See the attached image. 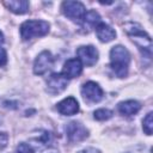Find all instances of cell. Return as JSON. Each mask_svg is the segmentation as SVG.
I'll list each match as a JSON object with an SVG mask.
<instances>
[{"instance_id": "8fae6325", "label": "cell", "mask_w": 153, "mask_h": 153, "mask_svg": "<svg viewBox=\"0 0 153 153\" xmlns=\"http://www.w3.org/2000/svg\"><path fill=\"white\" fill-rule=\"evenodd\" d=\"M82 71V65L79 61V59H69L68 61H66L65 66H63V71L62 74L69 79V78H76L80 75Z\"/></svg>"}, {"instance_id": "3957f363", "label": "cell", "mask_w": 153, "mask_h": 153, "mask_svg": "<svg viewBox=\"0 0 153 153\" xmlns=\"http://www.w3.org/2000/svg\"><path fill=\"white\" fill-rule=\"evenodd\" d=\"M49 31V24L44 20H26L20 26V36L23 41H29L32 37L44 36Z\"/></svg>"}, {"instance_id": "9c48e42d", "label": "cell", "mask_w": 153, "mask_h": 153, "mask_svg": "<svg viewBox=\"0 0 153 153\" xmlns=\"http://www.w3.org/2000/svg\"><path fill=\"white\" fill-rule=\"evenodd\" d=\"M76 55L79 61L86 66H93L98 60V50L93 45H82L78 48Z\"/></svg>"}, {"instance_id": "603a6c76", "label": "cell", "mask_w": 153, "mask_h": 153, "mask_svg": "<svg viewBox=\"0 0 153 153\" xmlns=\"http://www.w3.org/2000/svg\"><path fill=\"white\" fill-rule=\"evenodd\" d=\"M2 43H4V36H2V33H1V31H0V47H1Z\"/></svg>"}, {"instance_id": "d6986e66", "label": "cell", "mask_w": 153, "mask_h": 153, "mask_svg": "<svg viewBox=\"0 0 153 153\" xmlns=\"http://www.w3.org/2000/svg\"><path fill=\"white\" fill-rule=\"evenodd\" d=\"M17 153H33V149L30 145H27L25 142H22L17 147Z\"/></svg>"}, {"instance_id": "52a82bcc", "label": "cell", "mask_w": 153, "mask_h": 153, "mask_svg": "<svg viewBox=\"0 0 153 153\" xmlns=\"http://www.w3.org/2000/svg\"><path fill=\"white\" fill-rule=\"evenodd\" d=\"M66 134L71 142H80L87 137V129L79 122H71L66 126Z\"/></svg>"}, {"instance_id": "8992f818", "label": "cell", "mask_w": 153, "mask_h": 153, "mask_svg": "<svg viewBox=\"0 0 153 153\" xmlns=\"http://www.w3.org/2000/svg\"><path fill=\"white\" fill-rule=\"evenodd\" d=\"M68 85V79L60 73H54L47 80V90L51 94L61 93Z\"/></svg>"}, {"instance_id": "5b68a950", "label": "cell", "mask_w": 153, "mask_h": 153, "mask_svg": "<svg viewBox=\"0 0 153 153\" xmlns=\"http://www.w3.org/2000/svg\"><path fill=\"white\" fill-rule=\"evenodd\" d=\"M53 65H54L53 55L50 54V51L44 50L36 57L35 63H33V72H35V74L42 75V74L47 73L53 67Z\"/></svg>"}, {"instance_id": "ba28073f", "label": "cell", "mask_w": 153, "mask_h": 153, "mask_svg": "<svg viewBox=\"0 0 153 153\" xmlns=\"http://www.w3.org/2000/svg\"><path fill=\"white\" fill-rule=\"evenodd\" d=\"M81 94L85 99L92 103H97L103 98V90L97 82L87 81L81 87Z\"/></svg>"}, {"instance_id": "ac0fdd59", "label": "cell", "mask_w": 153, "mask_h": 153, "mask_svg": "<svg viewBox=\"0 0 153 153\" xmlns=\"http://www.w3.org/2000/svg\"><path fill=\"white\" fill-rule=\"evenodd\" d=\"M142 127H143V130L147 135H151L152 134V129H153V121H152V112H148L146 115V117L143 118L142 121Z\"/></svg>"}, {"instance_id": "277c9868", "label": "cell", "mask_w": 153, "mask_h": 153, "mask_svg": "<svg viewBox=\"0 0 153 153\" xmlns=\"http://www.w3.org/2000/svg\"><path fill=\"white\" fill-rule=\"evenodd\" d=\"M62 12L67 18L72 19L73 22L81 23L85 17L86 10L85 6L79 1H65L62 2Z\"/></svg>"}, {"instance_id": "ffe728a7", "label": "cell", "mask_w": 153, "mask_h": 153, "mask_svg": "<svg viewBox=\"0 0 153 153\" xmlns=\"http://www.w3.org/2000/svg\"><path fill=\"white\" fill-rule=\"evenodd\" d=\"M7 62V55H6V51L2 47H0V67L5 66Z\"/></svg>"}, {"instance_id": "e0dca14e", "label": "cell", "mask_w": 153, "mask_h": 153, "mask_svg": "<svg viewBox=\"0 0 153 153\" xmlns=\"http://www.w3.org/2000/svg\"><path fill=\"white\" fill-rule=\"evenodd\" d=\"M112 117V111L108 109H98L94 111V118L98 121H106Z\"/></svg>"}, {"instance_id": "7402d4cb", "label": "cell", "mask_w": 153, "mask_h": 153, "mask_svg": "<svg viewBox=\"0 0 153 153\" xmlns=\"http://www.w3.org/2000/svg\"><path fill=\"white\" fill-rule=\"evenodd\" d=\"M79 153H100V152L98 149H96V148H86V149L80 151Z\"/></svg>"}, {"instance_id": "30bf717a", "label": "cell", "mask_w": 153, "mask_h": 153, "mask_svg": "<svg viewBox=\"0 0 153 153\" xmlns=\"http://www.w3.org/2000/svg\"><path fill=\"white\" fill-rule=\"evenodd\" d=\"M57 111L62 115H66V116H72L74 114H76L79 111V104H78V100L73 97H68V98H65L63 100H61L59 104H57Z\"/></svg>"}, {"instance_id": "6da1fadb", "label": "cell", "mask_w": 153, "mask_h": 153, "mask_svg": "<svg viewBox=\"0 0 153 153\" xmlns=\"http://www.w3.org/2000/svg\"><path fill=\"white\" fill-rule=\"evenodd\" d=\"M130 55L122 45H116L110 50V66L118 78H123L128 73Z\"/></svg>"}, {"instance_id": "7c38bea8", "label": "cell", "mask_w": 153, "mask_h": 153, "mask_svg": "<svg viewBox=\"0 0 153 153\" xmlns=\"http://www.w3.org/2000/svg\"><path fill=\"white\" fill-rule=\"evenodd\" d=\"M96 33H97V37L99 38V41H102V42H110L111 39H114L116 37L115 30L111 26H109L108 24L102 23V22L96 26Z\"/></svg>"}, {"instance_id": "4fadbf2b", "label": "cell", "mask_w": 153, "mask_h": 153, "mask_svg": "<svg viewBox=\"0 0 153 153\" xmlns=\"http://www.w3.org/2000/svg\"><path fill=\"white\" fill-rule=\"evenodd\" d=\"M141 105L139 102L136 100H126V102H121L117 106L118 111L121 115H124V116H131V115H135L139 110H140Z\"/></svg>"}, {"instance_id": "2e32d148", "label": "cell", "mask_w": 153, "mask_h": 153, "mask_svg": "<svg viewBox=\"0 0 153 153\" xmlns=\"http://www.w3.org/2000/svg\"><path fill=\"white\" fill-rule=\"evenodd\" d=\"M35 142L39 143V145H43V146H47L49 145V142L51 141V134L47 130H41L39 134H37L33 139H32Z\"/></svg>"}, {"instance_id": "44dd1931", "label": "cell", "mask_w": 153, "mask_h": 153, "mask_svg": "<svg viewBox=\"0 0 153 153\" xmlns=\"http://www.w3.org/2000/svg\"><path fill=\"white\" fill-rule=\"evenodd\" d=\"M7 140H8L7 135H6L5 133H0V149H2V148L6 147V145H7Z\"/></svg>"}, {"instance_id": "9a60e30c", "label": "cell", "mask_w": 153, "mask_h": 153, "mask_svg": "<svg viewBox=\"0 0 153 153\" xmlns=\"http://www.w3.org/2000/svg\"><path fill=\"white\" fill-rule=\"evenodd\" d=\"M81 23H82L84 27L91 29V27L97 26L100 23V17L96 11H88V12L85 13V17H84Z\"/></svg>"}, {"instance_id": "5bb4252c", "label": "cell", "mask_w": 153, "mask_h": 153, "mask_svg": "<svg viewBox=\"0 0 153 153\" xmlns=\"http://www.w3.org/2000/svg\"><path fill=\"white\" fill-rule=\"evenodd\" d=\"M5 6L11 10L13 13L23 14L29 11V2L25 0H17V1H5Z\"/></svg>"}, {"instance_id": "7a4b0ae2", "label": "cell", "mask_w": 153, "mask_h": 153, "mask_svg": "<svg viewBox=\"0 0 153 153\" xmlns=\"http://www.w3.org/2000/svg\"><path fill=\"white\" fill-rule=\"evenodd\" d=\"M124 30L131 37L133 42L137 45V48L141 50L142 55L149 59L152 54V41L149 36L141 29V26L136 23H129L124 26Z\"/></svg>"}]
</instances>
